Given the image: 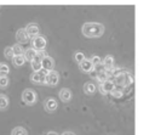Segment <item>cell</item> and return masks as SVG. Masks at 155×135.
I'll return each instance as SVG.
<instances>
[{
    "mask_svg": "<svg viewBox=\"0 0 155 135\" xmlns=\"http://www.w3.org/2000/svg\"><path fill=\"white\" fill-rule=\"evenodd\" d=\"M62 135H74V133H71V131H65V133H63Z\"/></svg>",
    "mask_w": 155,
    "mask_h": 135,
    "instance_id": "f1b7e54d",
    "label": "cell"
},
{
    "mask_svg": "<svg viewBox=\"0 0 155 135\" xmlns=\"http://www.w3.org/2000/svg\"><path fill=\"white\" fill-rule=\"evenodd\" d=\"M46 135H58V134H57V133H54V131H48Z\"/></svg>",
    "mask_w": 155,
    "mask_h": 135,
    "instance_id": "f546056e",
    "label": "cell"
},
{
    "mask_svg": "<svg viewBox=\"0 0 155 135\" xmlns=\"http://www.w3.org/2000/svg\"><path fill=\"white\" fill-rule=\"evenodd\" d=\"M8 85V77H0V89H5Z\"/></svg>",
    "mask_w": 155,
    "mask_h": 135,
    "instance_id": "4316f807",
    "label": "cell"
},
{
    "mask_svg": "<svg viewBox=\"0 0 155 135\" xmlns=\"http://www.w3.org/2000/svg\"><path fill=\"white\" fill-rule=\"evenodd\" d=\"M79 66H80V69H81L82 72H85V73H91V72L94 69V67L92 66L91 61L87 60V58H85L81 63H79Z\"/></svg>",
    "mask_w": 155,
    "mask_h": 135,
    "instance_id": "7c38bea8",
    "label": "cell"
},
{
    "mask_svg": "<svg viewBox=\"0 0 155 135\" xmlns=\"http://www.w3.org/2000/svg\"><path fill=\"white\" fill-rule=\"evenodd\" d=\"M38 100V95L34 90L31 89H25L23 92H22V101L25 103V105H34Z\"/></svg>",
    "mask_w": 155,
    "mask_h": 135,
    "instance_id": "3957f363",
    "label": "cell"
},
{
    "mask_svg": "<svg viewBox=\"0 0 155 135\" xmlns=\"http://www.w3.org/2000/svg\"><path fill=\"white\" fill-rule=\"evenodd\" d=\"M90 61H91V63H92L93 67H97V66H99L102 63V61H101V58L98 56H92Z\"/></svg>",
    "mask_w": 155,
    "mask_h": 135,
    "instance_id": "83f0119b",
    "label": "cell"
},
{
    "mask_svg": "<svg viewBox=\"0 0 155 135\" xmlns=\"http://www.w3.org/2000/svg\"><path fill=\"white\" fill-rule=\"evenodd\" d=\"M96 79L102 84L103 81H105L107 79H108V73H107V71H104V72H101V73H97V75H96Z\"/></svg>",
    "mask_w": 155,
    "mask_h": 135,
    "instance_id": "603a6c76",
    "label": "cell"
},
{
    "mask_svg": "<svg viewBox=\"0 0 155 135\" xmlns=\"http://www.w3.org/2000/svg\"><path fill=\"white\" fill-rule=\"evenodd\" d=\"M115 83L113 80H109L107 79L105 81H103L101 85H99V91L103 94V95H107V94H110L114 89H115Z\"/></svg>",
    "mask_w": 155,
    "mask_h": 135,
    "instance_id": "52a82bcc",
    "label": "cell"
},
{
    "mask_svg": "<svg viewBox=\"0 0 155 135\" xmlns=\"http://www.w3.org/2000/svg\"><path fill=\"white\" fill-rule=\"evenodd\" d=\"M58 81H59V74L56 71L47 72L46 78H45V84H47L50 86H54V85L58 84Z\"/></svg>",
    "mask_w": 155,
    "mask_h": 135,
    "instance_id": "5b68a950",
    "label": "cell"
},
{
    "mask_svg": "<svg viewBox=\"0 0 155 135\" xmlns=\"http://www.w3.org/2000/svg\"><path fill=\"white\" fill-rule=\"evenodd\" d=\"M57 101L54 100V99H52V97H50V99H46L45 100V103H44V107H45V109L47 111V112H53V111H56L57 109Z\"/></svg>",
    "mask_w": 155,
    "mask_h": 135,
    "instance_id": "8fae6325",
    "label": "cell"
},
{
    "mask_svg": "<svg viewBox=\"0 0 155 135\" xmlns=\"http://www.w3.org/2000/svg\"><path fill=\"white\" fill-rule=\"evenodd\" d=\"M16 38H17L18 43H27L28 39H29L28 35H27V33H25V30H24V28H21V29L17 30V33H16Z\"/></svg>",
    "mask_w": 155,
    "mask_h": 135,
    "instance_id": "9a60e30c",
    "label": "cell"
},
{
    "mask_svg": "<svg viewBox=\"0 0 155 135\" xmlns=\"http://www.w3.org/2000/svg\"><path fill=\"white\" fill-rule=\"evenodd\" d=\"M110 94H111V96H113V97H115V99H120V97L124 95V91H122V89H120V88H116V86H115V89H114Z\"/></svg>",
    "mask_w": 155,
    "mask_h": 135,
    "instance_id": "cb8c5ba5",
    "label": "cell"
},
{
    "mask_svg": "<svg viewBox=\"0 0 155 135\" xmlns=\"http://www.w3.org/2000/svg\"><path fill=\"white\" fill-rule=\"evenodd\" d=\"M81 32L86 38H99L104 33V26L97 22H87L82 26Z\"/></svg>",
    "mask_w": 155,
    "mask_h": 135,
    "instance_id": "6da1fadb",
    "label": "cell"
},
{
    "mask_svg": "<svg viewBox=\"0 0 155 135\" xmlns=\"http://www.w3.org/2000/svg\"><path fill=\"white\" fill-rule=\"evenodd\" d=\"M24 62H25V60H24L23 55L13 56V57H12V63H13V66H16V67H21V66H23Z\"/></svg>",
    "mask_w": 155,
    "mask_h": 135,
    "instance_id": "ac0fdd59",
    "label": "cell"
},
{
    "mask_svg": "<svg viewBox=\"0 0 155 135\" xmlns=\"http://www.w3.org/2000/svg\"><path fill=\"white\" fill-rule=\"evenodd\" d=\"M8 72H10L8 66L5 63H0V77H7Z\"/></svg>",
    "mask_w": 155,
    "mask_h": 135,
    "instance_id": "7402d4cb",
    "label": "cell"
},
{
    "mask_svg": "<svg viewBox=\"0 0 155 135\" xmlns=\"http://www.w3.org/2000/svg\"><path fill=\"white\" fill-rule=\"evenodd\" d=\"M96 91V85L93 83H85L84 85V92L87 95H92Z\"/></svg>",
    "mask_w": 155,
    "mask_h": 135,
    "instance_id": "e0dca14e",
    "label": "cell"
},
{
    "mask_svg": "<svg viewBox=\"0 0 155 135\" xmlns=\"http://www.w3.org/2000/svg\"><path fill=\"white\" fill-rule=\"evenodd\" d=\"M35 55H36V51L34 50V49H27L24 52H23V57H24V60L25 61H33V58L35 57Z\"/></svg>",
    "mask_w": 155,
    "mask_h": 135,
    "instance_id": "2e32d148",
    "label": "cell"
},
{
    "mask_svg": "<svg viewBox=\"0 0 155 135\" xmlns=\"http://www.w3.org/2000/svg\"><path fill=\"white\" fill-rule=\"evenodd\" d=\"M31 46H33L31 49H34L36 52L44 51L46 47V39L42 35H38L31 40Z\"/></svg>",
    "mask_w": 155,
    "mask_h": 135,
    "instance_id": "277c9868",
    "label": "cell"
},
{
    "mask_svg": "<svg viewBox=\"0 0 155 135\" xmlns=\"http://www.w3.org/2000/svg\"><path fill=\"white\" fill-rule=\"evenodd\" d=\"M45 55H44V52L42 51H40V52H36V55H35V57L33 58V61L30 62L31 63V68H33V71L34 72H39V71H41L42 68H41V60H42V57H44Z\"/></svg>",
    "mask_w": 155,
    "mask_h": 135,
    "instance_id": "9c48e42d",
    "label": "cell"
},
{
    "mask_svg": "<svg viewBox=\"0 0 155 135\" xmlns=\"http://www.w3.org/2000/svg\"><path fill=\"white\" fill-rule=\"evenodd\" d=\"M102 66L105 68V71L107 69H111L113 66H114V57L111 55H107L104 57V60L102 61Z\"/></svg>",
    "mask_w": 155,
    "mask_h": 135,
    "instance_id": "4fadbf2b",
    "label": "cell"
},
{
    "mask_svg": "<svg viewBox=\"0 0 155 135\" xmlns=\"http://www.w3.org/2000/svg\"><path fill=\"white\" fill-rule=\"evenodd\" d=\"M53 66H54V62H53V58L45 55L41 60V68L46 72H50V71H53Z\"/></svg>",
    "mask_w": 155,
    "mask_h": 135,
    "instance_id": "30bf717a",
    "label": "cell"
},
{
    "mask_svg": "<svg viewBox=\"0 0 155 135\" xmlns=\"http://www.w3.org/2000/svg\"><path fill=\"white\" fill-rule=\"evenodd\" d=\"M59 99L63 101V102H68L71 100V92L69 89L64 88V89H61L59 91Z\"/></svg>",
    "mask_w": 155,
    "mask_h": 135,
    "instance_id": "5bb4252c",
    "label": "cell"
},
{
    "mask_svg": "<svg viewBox=\"0 0 155 135\" xmlns=\"http://www.w3.org/2000/svg\"><path fill=\"white\" fill-rule=\"evenodd\" d=\"M114 78H115V83L119 86H130L132 84V81H133L132 74L130 72H126V71H120Z\"/></svg>",
    "mask_w": 155,
    "mask_h": 135,
    "instance_id": "7a4b0ae2",
    "label": "cell"
},
{
    "mask_svg": "<svg viewBox=\"0 0 155 135\" xmlns=\"http://www.w3.org/2000/svg\"><path fill=\"white\" fill-rule=\"evenodd\" d=\"M11 47H12V51H13V55H15V56L23 55V52H24V50H23V47H22L21 44H15V45L11 46Z\"/></svg>",
    "mask_w": 155,
    "mask_h": 135,
    "instance_id": "ffe728a7",
    "label": "cell"
},
{
    "mask_svg": "<svg viewBox=\"0 0 155 135\" xmlns=\"http://www.w3.org/2000/svg\"><path fill=\"white\" fill-rule=\"evenodd\" d=\"M24 30H25V33H27V35H28V38H35V36H38L39 35V32H40V28H39V26L36 24V23H29L25 28H24Z\"/></svg>",
    "mask_w": 155,
    "mask_h": 135,
    "instance_id": "ba28073f",
    "label": "cell"
},
{
    "mask_svg": "<svg viewBox=\"0 0 155 135\" xmlns=\"http://www.w3.org/2000/svg\"><path fill=\"white\" fill-rule=\"evenodd\" d=\"M8 107V99L6 95L0 94V111H4Z\"/></svg>",
    "mask_w": 155,
    "mask_h": 135,
    "instance_id": "d6986e66",
    "label": "cell"
},
{
    "mask_svg": "<svg viewBox=\"0 0 155 135\" xmlns=\"http://www.w3.org/2000/svg\"><path fill=\"white\" fill-rule=\"evenodd\" d=\"M4 55H5L6 58H12V57L15 56V55H13V51H12V47H11V46L5 47V50H4Z\"/></svg>",
    "mask_w": 155,
    "mask_h": 135,
    "instance_id": "484cf974",
    "label": "cell"
},
{
    "mask_svg": "<svg viewBox=\"0 0 155 135\" xmlns=\"http://www.w3.org/2000/svg\"><path fill=\"white\" fill-rule=\"evenodd\" d=\"M74 60L78 62V63H81L84 60H85V55L81 52V51H78L74 54Z\"/></svg>",
    "mask_w": 155,
    "mask_h": 135,
    "instance_id": "d4e9b609",
    "label": "cell"
},
{
    "mask_svg": "<svg viewBox=\"0 0 155 135\" xmlns=\"http://www.w3.org/2000/svg\"><path fill=\"white\" fill-rule=\"evenodd\" d=\"M11 135H28L27 130L22 126H16L15 129H12L11 131Z\"/></svg>",
    "mask_w": 155,
    "mask_h": 135,
    "instance_id": "44dd1931",
    "label": "cell"
},
{
    "mask_svg": "<svg viewBox=\"0 0 155 135\" xmlns=\"http://www.w3.org/2000/svg\"><path fill=\"white\" fill-rule=\"evenodd\" d=\"M47 72L41 69L39 72H33V74L30 75V80L35 84H45V78H46Z\"/></svg>",
    "mask_w": 155,
    "mask_h": 135,
    "instance_id": "8992f818",
    "label": "cell"
}]
</instances>
